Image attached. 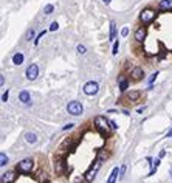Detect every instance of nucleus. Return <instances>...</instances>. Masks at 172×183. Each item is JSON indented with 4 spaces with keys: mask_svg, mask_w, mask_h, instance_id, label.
I'll use <instances>...</instances> for the list:
<instances>
[{
    "mask_svg": "<svg viewBox=\"0 0 172 183\" xmlns=\"http://www.w3.org/2000/svg\"><path fill=\"white\" fill-rule=\"evenodd\" d=\"M120 172H121V168H113V171H112V174H110L107 183H116V179H118Z\"/></svg>",
    "mask_w": 172,
    "mask_h": 183,
    "instance_id": "obj_13",
    "label": "nucleus"
},
{
    "mask_svg": "<svg viewBox=\"0 0 172 183\" xmlns=\"http://www.w3.org/2000/svg\"><path fill=\"white\" fill-rule=\"evenodd\" d=\"M95 127L98 129V131L102 133V135H107L110 132V121L106 118V117H101V115H98V117L95 118Z\"/></svg>",
    "mask_w": 172,
    "mask_h": 183,
    "instance_id": "obj_1",
    "label": "nucleus"
},
{
    "mask_svg": "<svg viewBox=\"0 0 172 183\" xmlns=\"http://www.w3.org/2000/svg\"><path fill=\"white\" fill-rule=\"evenodd\" d=\"M6 165H8V157L2 152L0 154V166H6Z\"/></svg>",
    "mask_w": 172,
    "mask_h": 183,
    "instance_id": "obj_20",
    "label": "nucleus"
},
{
    "mask_svg": "<svg viewBox=\"0 0 172 183\" xmlns=\"http://www.w3.org/2000/svg\"><path fill=\"white\" fill-rule=\"evenodd\" d=\"M158 6L161 11H172V0H161Z\"/></svg>",
    "mask_w": 172,
    "mask_h": 183,
    "instance_id": "obj_12",
    "label": "nucleus"
},
{
    "mask_svg": "<svg viewBox=\"0 0 172 183\" xmlns=\"http://www.w3.org/2000/svg\"><path fill=\"white\" fill-rule=\"evenodd\" d=\"M54 169H56L58 174H64L65 172V161L62 158H58L54 161Z\"/></svg>",
    "mask_w": 172,
    "mask_h": 183,
    "instance_id": "obj_10",
    "label": "nucleus"
},
{
    "mask_svg": "<svg viewBox=\"0 0 172 183\" xmlns=\"http://www.w3.org/2000/svg\"><path fill=\"white\" fill-rule=\"evenodd\" d=\"M73 126H74V124H73V123H68V124H67V126H64V127H62V131H68V129H71V127H73Z\"/></svg>",
    "mask_w": 172,
    "mask_h": 183,
    "instance_id": "obj_32",
    "label": "nucleus"
},
{
    "mask_svg": "<svg viewBox=\"0 0 172 183\" xmlns=\"http://www.w3.org/2000/svg\"><path fill=\"white\" fill-rule=\"evenodd\" d=\"M25 140H26V143H30V144H34L37 141V137H36V133H33V132H28L25 135Z\"/></svg>",
    "mask_w": 172,
    "mask_h": 183,
    "instance_id": "obj_16",
    "label": "nucleus"
},
{
    "mask_svg": "<svg viewBox=\"0 0 172 183\" xmlns=\"http://www.w3.org/2000/svg\"><path fill=\"white\" fill-rule=\"evenodd\" d=\"M45 33H47V31H45V30H44V31H40V33H39V36H37V37H36V39H34V44H36V45H37V44H39V42H40V39H42V37H44V36H45Z\"/></svg>",
    "mask_w": 172,
    "mask_h": 183,
    "instance_id": "obj_24",
    "label": "nucleus"
},
{
    "mask_svg": "<svg viewBox=\"0 0 172 183\" xmlns=\"http://www.w3.org/2000/svg\"><path fill=\"white\" fill-rule=\"evenodd\" d=\"M127 34H129V28H127V26H124V28L121 30V36H124V37H126Z\"/></svg>",
    "mask_w": 172,
    "mask_h": 183,
    "instance_id": "obj_30",
    "label": "nucleus"
},
{
    "mask_svg": "<svg viewBox=\"0 0 172 183\" xmlns=\"http://www.w3.org/2000/svg\"><path fill=\"white\" fill-rule=\"evenodd\" d=\"M116 37V23L110 22V40H115Z\"/></svg>",
    "mask_w": 172,
    "mask_h": 183,
    "instance_id": "obj_19",
    "label": "nucleus"
},
{
    "mask_svg": "<svg viewBox=\"0 0 172 183\" xmlns=\"http://www.w3.org/2000/svg\"><path fill=\"white\" fill-rule=\"evenodd\" d=\"M146 39V26H138L135 31V40L136 42H143Z\"/></svg>",
    "mask_w": 172,
    "mask_h": 183,
    "instance_id": "obj_9",
    "label": "nucleus"
},
{
    "mask_svg": "<svg viewBox=\"0 0 172 183\" xmlns=\"http://www.w3.org/2000/svg\"><path fill=\"white\" fill-rule=\"evenodd\" d=\"M132 79H135V81H138V79H141L143 78V69L141 67H135V69L132 70Z\"/></svg>",
    "mask_w": 172,
    "mask_h": 183,
    "instance_id": "obj_14",
    "label": "nucleus"
},
{
    "mask_svg": "<svg viewBox=\"0 0 172 183\" xmlns=\"http://www.w3.org/2000/svg\"><path fill=\"white\" fill-rule=\"evenodd\" d=\"M33 160L31 158H25V160H22V161H19L17 163V166H16V169L19 172H23V174H26V172H31V169H33Z\"/></svg>",
    "mask_w": 172,
    "mask_h": 183,
    "instance_id": "obj_4",
    "label": "nucleus"
},
{
    "mask_svg": "<svg viewBox=\"0 0 172 183\" xmlns=\"http://www.w3.org/2000/svg\"><path fill=\"white\" fill-rule=\"evenodd\" d=\"M17 179V174L14 171H6L5 174H2V183H12Z\"/></svg>",
    "mask_w": 172,
    "mask_h": 183,
    "instance_id": "obj_8",
    "label": "nucleus"
},
{
    "mask_svg": "<svg viewBox=\"0 0 172 183\" xmlns=\"http://www.w3.org/2000/svg\"><path fill=\"white\" fill-rule=\"evenodd\" d=\"M25 74H26V79H28V81H34V79L37 78V74H39V67L36 64L28 65V69H26Z\"/></svg>",
    "mask_w": 172,
    "mask_h": 183,
    "instance_id": "obj_7",
    "label": "nucleus"
},
{
    "mask_svg": "<svg viewBox=\"0 0 172 183\" xmlns=\"http://www.w3.org/2000/svg\"><path fill=\"white\" fill-rule=\"evenodd\" d=\"M129 87V81L126 78H120V92H126Z\"/></svg>",
    "mask_w": 172,
    "mask_h": 183,
    "instance_id": "obj_17",
    "label": "nucleus"
},
{
    "mask_svg": "<svg viewBox=\"0 0 172 183\" xmlns=\"http://www.w3.org/2000/svg\"><path fill=\"white\" fill-rule=\"evenodd\" d=\"M58 28H59V23H58V22H53V23L50 25V31H56Z\"/></svg>",
    "mask_w": 172,
    "mask_h": 183,
    "instance_id": "obj_27",
    "label": "nucleus"
},
{
    "mask_svg": "<svg viewBox=\"0 0 172 183\" xmlns=\"http://www.w3.org/2000/svg\"><path fill=\"white\" fill-rule=\"evenodd\" d=\"M12 62H14L16 65H20V64H22V62H23V55H22V53H16V55L12 56Z\"/></svg>",
    "mask_w": 172,
    "mask_h": 183,
    "instance_id": "obj_18",
    "label": "nucleus"
},
{
    "mask_svg": "<svg viewBox=\"0 0 172 183\" xmlns=\"http://www.w3.org/2000/svg\"><path fill=\"white\" fill-rule=\"evenodd\" d=\"M118 48H120V42H118V40H115V44H113V50H112L113 55H118Z\"/></svg>",
    "mask_w": 172,
    "mask_h": 183,
    "instance_id": "obj_26",
    "label": "nucleus"
},
{
    "mask_svg": "<svg viewBox=\"0 0 172 183\" xmlns=\"http://www.w3.org/2000/svg\"><path fill=\"white\" fill-rule=\"evenodd\" d=\"M67 112L70 115H73V117H79V115H82V112H84V107H82V104L79 101H71V103L67 104Z\"/></svg>",
    "mask_w": 172,
    "mask_h": 183,
    "instance_id": "obj_2",
    "label": "nucleus"
},
{
    "mask_svg": "<svg viewBox=\"0 0 172 183\" xmlns=\"http://www.w3.org/2000/svg\"><path fill=\"white\" fill-rule=\"evenodd\" d=\"M101 163H102L101 160H98V158L95 160V165L85 172V180H87V182H93V179L96 177V172H98L99 168H101Z\"/></svg>",
    "mask_w": 172,
    "mask_h": 183,
    "instance_id": "obj_6",
    "label": "nucleus"
},
{
    "mask_svg": "<svg viewBox=\"0 0 172 183\" xmlns=\"http://www.w3.org/2000/svg\"><path fill=\"white\" fill-rule=\"evenodd\" d=\"M8 96H9V92L6 90V92L2 95V101H3V103H6V101H8Z\"/></svg>",
    "mask_w": 172,
    "mask_h": 183,
    "instance_id": "obj_29",
    "label": "nucleus"
},
{
    "mask_svg": "<svg viewBox=\"0 0 172 183\" xmlns=\"http://www.w3.org/2000/svg\"><path fill=\"white\" fill-rule=\"evenodd\" d=\"M53 11H54V6H53V5H47L45 8H44V12H45L47 16H48V14H51Z\"/></svg>",
    "mask_w": 172,
    "mask_h": 183,
    "instance_id": "obj_21",
    "label": "nucleus"
},
{
    "mask_svg": "<svg viewBox=\"0 0 172 183\" xmlns=\"http://www.w3.org/2000/svg\"><path fill=\"white\" fill-rule=\"evenodd\" d=\"M102 2H104V3L107 5V3H110V0H102Z\"/></svg>",
    "mask_w": 172,
    "mask_h": 183,
    "instance_id": "obj_35",
    "label": "nucleus"
},
{
    "mask_svg": "<svg viewBox=\"0 0 172 183\" xmlns=\"http://www.w3.org/2000/svg\"><path fill=\"white\" fill-rule=\"evenodd\" d=\"M25 39H26V40H33V39H34V30H33V28L26 31V37H25Z\"/></svg>",
    "mask_w": 172,
    "mask_h": 183,
    "instance_id": "obj_23",
    "label": "nucleus"
},
{
    "mask_svg": "<svg viewBox=\"0 0 172 183\" xmlns=\"http://www.w3.org/2000/svg\"><path fill=\"white\" fill-rule=\"evenodd\" d=\"M76 50H78V53H81V55H84V53L87 51L84 45H78V48H76Z\"/></svg>",
    "mask_w": 172,
    "mask_h": 183,
    "instance_id": "obj_28",
    "label": "nucleus"
},
{
    "mask_svg": "<svg viewBox=\"0 0 172 183\" xmlns=\"http://www.w3.org/2000/svg\"><path fill=\"white\" fill-rule=\"evenodd\" d=\"M124 172H126V165H122L121 166V172H120V179L124 177Z\"/></svg>",
    "mask_w": 172,
    "mask_h": 183,
    "instance_id": "obj_31",
    "label": "nucleus"
},
{
    "mask_svg": "<svg viewBox=\"0 0 172 183\" xmlns=\"http://www.w3.org/2000/svg\"><path fill=\"white\" fill-rule=\"evenodd\" d=\"M158 74H160V73H158V71H155V73L152 74V76L149 78V85H154V81L157 79V76H158Z\"/></svg>",
    "mask_w": 172,
    "mask_h": 183,
    "instance_id": "obj_25",
    "label": "nucleus"
},
{
    "mask_svg": "<svg viewBox=\"0 0 172 183\" xmlns=\"http://www.w3.org/2000/svg\"><path fill=\"white\" fill-rule=\"evenodd\" d=\"M166 137H172V127L169 129V132H168V135H166Z\"/></svg>",
    "mask_w": 172,
    "mask_h": 183,
    "instance_id": "obj_34",
    "label": "nucleus"
},
{
    "mask_svg": "<svg viewBox=\"0 0 172 183\" xmlns=\"http://www.w3.org/2000/svg\"><path fill=\"white\" fill-rule=\"evenodd\" d=\"M110 127H112L113 131H115V129H118V124H116L115 121H110Z\"/></svg>",
    "mask_w": 172,
    "mask_h": 183,
    "instance_id": "obj_33",
    "label": "nucleus"
},
{
    "mask_svg": "<svg viewBox=\"0 0 172 183\" xmlns=\"http://www.w3.org/2000/svg\"><path fill=\"white\" fill-rule=\"evenodd\" d=\"M158 165H160V158H157L155 160V163H154V168L150 169V172H149V175H154L155 174V171H157V168H158Z\"/></svg>",
    "mask_w": 172,
    "mask_h": 183,
    "instance_id": "obj_22",
    "label": "nucleus"
},
{
    "mask_svg": "<svg viewBox=\"0 0 172 183\" xmlns=\"http://www.w3.org/2000/svg\"><path fill=\"white\" fill-rule=\"evenodd\" d=\"M19 99H20V103H23V104H28L30 103V93L26 92V90H23V92H20V95H19Z\"/></svg>",
    "mask_w": 172,
    "mask_h": 183,
    "instance_id": "obj_15",
    "label": "nucleus"
},
{
    "mask_svg": "<svg viewBox=\"0 0 172 183\" xmlns=\"http://www.w3.org/2000/svg\"><path fill=\"white\" fill-rule=\"evenodd\" d=\"M171 177H172V175H171Z\"/></svg>",
    "mask_w": 172,
    "mask_h": 183,
    "instance_id": "obj_36",
    "label": "nucleus"
},
{
    "mask_svg": "<svg viewBox=\"0 0 172 183\" xmlns=\"http://www.w3.org/2000/svg\"><path fill=\"white\" fill-rule=\"evenodd\" d=\"M157 17V12L154 9H150V8H146V9H143L141 11V14H140V19H141V22L144 25H149V23H152L154 20Z\"/></svg>",
    "mask_w": 172,
    "mask_h": 183,
    "instance_id": "obj_3",
    "label": "nucleus"
},
{
    "mask_svg": "<svg viewBox=\"0 0 172 183\" xmlns=\"http://www.w3.org/2000/svg\"><path fill=\"white\" fill-rule=\"evenodd\" d=\"M84 93L85 95H88V96H93V95H96L98 93V90H99V84L96 82V81H88V82H85V85H84Z\"/></svg>",
    "mask_w": 172,
    "mask_h": 183,
    "instance_id": "obj_5",
    "label": "nucleus"
},
{
    "mask_svg": "<svg viewBox=\"0 0 172 183\" xmlns=\"http://www.w3.org/2000/svg\"><path fill=\"white\" fill-rule=\"evenodd\" d=\"M126 96H127L129 101H132V103H136V101L140 99V96H141V92H138V90H132V92H129Z\"/></svg>",
    "mask_w": 172,
    "mask_h": 183,
    "instance_id": "obj_11",
    "label": "nucleus"
}]
</instances>
